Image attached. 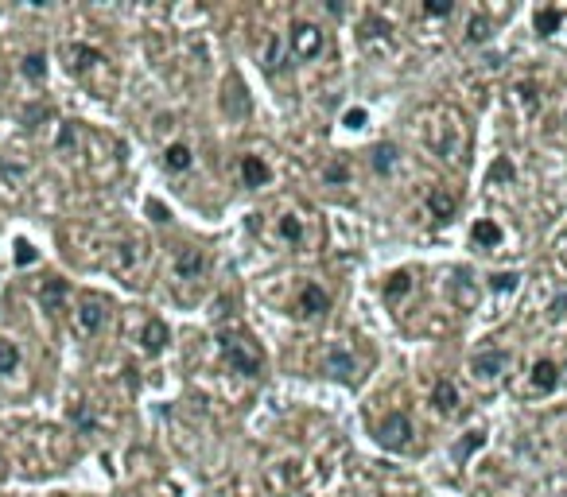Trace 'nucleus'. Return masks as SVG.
<instances>
[{"instance_id":"obj_6","label":"nucleus","mask_w":567,"mask_h":497,"mask_svg":"<svg viewBox=\"0 0 567 497\" xmlns=\"http://www.w3.org/2000/svg\"><path fill=\"white\" fill-rule=\"evenodd\" d=\"M206 272V257L199 249H179L175 253V276L179 280H199Z\"/></svg>"},{"instance_id":"obj_33","label":"nucleus","mask_w":567,"mask_h":497,"mask_svg":"<svg viewBox=\"0 0 567 497\" xmlns=\"http://www.w3.org/2000/svg\"><path fill=\"white\" fill-rule=\"evenodd\" d=\"M148 214H152V218H156V222H167V210H164V206H159V203H148Z\"/></svg>"},{"instance_id":"obj_9","label":"nucleus","mask_w":567,"mask_h":497,"mask_svg":"<svg viewBox=\"0 0 567 497\" xmlns=\"http://www.w3.org/2000/svg\"><path fill=\"white\" fill-rule=\"evenodd\" d=\"M241 179L245 186H265L272 179V171H268V163L260 156H241Z\"/></svg>"},{"instance_id":"obj_19","label":"nucleus","mask_w":567,"mask_h":497,"mask_svg":"<svg viewBox=\"0 0 567 497\" xmlns=\"http://www.w3.org/2000/svg\"><path fill=\"white\" fill-rule=\"evenodd\" d=\"M412 292V276L408 272H392L389 284H385V299H401V295Z\"/></svg>"},{"instance_id":"obj_21","label":"nucleus","mask_w":567,"mask_h":497,"mask_svg":"<svg viewBox=\"0 0 567 497\" xmlns=\"http://www.w3.org/2000/svg\"><path fill=\"white\" fill-rule=\"evenodd\" d=\"M24 74L32 78V82H43V78H47V55H27L24 59Z\"/></svg>"},{"instance_id":"obj_28","label":"nucleus","mask_w":567,"mask_h":497,"mask_svg":"<svg viewBox=\"0 0 567 497\" xmlns=\"http://www.w3.org/2000/svg\"><path fill=\"white\" fill-rule=\"evenodd\" d=\"M451 8H455L451 0H427V4H424L427 16H451Z\"/></svg>"},{"instance_id":"obj_18","label":"nucleus","mask_w":567,"mask_h":497,"mask_svg":"<svg viewBox=\"0 0 567 497\" xmlns=\"http://www.w3.org/2000/svg\"><path fill=\"white\" fill-rule=\"evenodd\" d=\"M284 67V39L280 35H268V43H265V70H280Z\"/></svg>"},{"instance_id":"obj_14","label":"nucleus","mask_w":567,"mask_h":497,"mask_svg":"<svg viewBox=\"0 0 567 497\" xmlns=\"http://www.w3.org/2000/svg\"><path fill=\"white\" fill-rule=\"evenodd\" d=\"M39 299H43V307H55L67 299V280H59V276H51V280H43V292H39Z\"/></svg>"},{"instance_id":"obj_27","label":"nucleus","mask_w":567,"mask_h":497,"mask_svg":"<svg viewBox=\"0 0 567 497\" xmlns=\"http://www.w3.org/2000/svg\"><path fill=\"white\" fill-rule=\"evenodd\" d=\"M35 257H39V253H35V245H27V241L16 245V264H20V268H24V264H35Z\"/></svg>"},{"instance_id":"obj_26","label":"nucleus","mask_w":567,"mask_h":497,"mask_svg":"<svg viewBox=\"0 0 567 497\" xmlns=\"http://www.w3.org/2000/svg\"><path fill=\"white\" fill-rule=\"evenodd\" d=\"M474 447H482V431H470V435L462 439L459 447H455V455H459V458H467L470 451H474Z\"/></svg>"},{"instance_id":"obj_30","label":"nucleus","mask_w":567,"mask_h":497,"mask_svg":"<svg viewBox=\"0 0 567 497\" xmlns=\"http://www.w3.org/2000/svg\"><path fill=\"white\" fill-rule=\"evenodd\" d=\"M490 179H513V168H509L505 160H498V163H493V171H490Z\"/></svg>"},{"instance_id":"obj_11","label":"nucleus","mask_w":567,"mask_h":497,"mask_svg":"<svg viewBox=\"0 0 567 497\" xmlns=\"http://www.w3.org/2000/svg\"><path fill=\"white\" fill-rule=\"evenodd\" d=\"M556 385H559V369H556V362L540 358V362L533 365V388H536V393H552Z\"/></svg>"},{"instance_id":"obj_10","label":"nucleus","mask_w":567,"mask_h":497,"mask_svg":"<svg viewBox=\"0 0 567 497\" xmlns=\"http://www.w3.org/2000/svg\"><path fill=\"white\" fill-rule=\"evenodd\" d=\"M323 369L331 377H354V354H346L342 346H334L331 354L323 358Z\"/></svg>"},{"instance_id":"obj_13","label":"nucleus","mask_w":567,"mask_h":497,"mask_svg":"<svg viewBox=\"0 0 567 497\" xmlns=\"http://www.w3.org/2000/svg\"><path fill=\"white\" fill-rule=\"evenodd\" d=\"M191 163H194V152L187 148V144H171V148L164 152V168L167 171H187Z\"/></svg>"},{"instance_id":"obj_8","label":"nucleus","mask_w":567,"mask_h":497,"mask_svg":"<svg viewBox=\"0 0 567 497\" xmlns=\"http://www.w3.org/2000/svg\"><path fill=\"white\" fill-rule=\"evenodd\" d=\"M101 322H105V307H101L98 299H86V304L78 307V330H82V334H98Z\"/></svg>"},{"instance_id":"obj_17","label":"nucleus","mask_w":567,"mask_h":497,"mask_svg":"<svg viewBox=\"0 0 567 497\" xmlns=\"http://www.w3.org/2000/svg\"><path fill=\"white\" fill-rule=\"evenodd\" d=\"M559 24H563V12H559V8H540V12H536V32H540V35H556Z\"/></svg>"},{"instance_id":"obj_4","label":"nucleus","mask_w":567,"mask_h":497,"mask_svg":"<svg viewBox=\"0 0 567 497\" xmlns=\"http://www.w3.org/2000/svg\"><path fill=\"white\" fill-rule=\"evenodd\" d=\"M505 369H509V354H505V350H486V354H478L474 362H470L474 381H498Z\"/></svg>"},{"instance_id":"obj_16","label":"nucleus","mask_w":567,"mask_h":497,"mask_svg":"<svg viewBox=\"0 0 567 497\" xmlns=\"http://www.w3.org/2000/svg\"><path fill=\"white\" fill-rule=\"evenodd\" d=\"M427 206H432L435 218H451V214L459 210V203H455L447 191H432V194H427Z\"/></svg>"},{"instance_id":"obj_1","label":"nucleus","mask_w":567,"mask_h":497,"mask_svg":"<svg viewBox=\"0 0 567 497\" xmlns=\"http://www.w3.org/2000/svg\"><path fill=\"white\" fill-rule=\"evenodd\" d=\"M222 354H225V362H229V369H234V373H245V377H257V373H260V354L245 342V338H229V334H225L222 338Z\"/></svg>"},{"instance_id":"obj_31","label":"nucleus","mask_w":567,"mask_h":497,"mask_svg":"<svg viewBox=\"0 0 567 497\" xmlns=\"http://www.w3.org/2000/svg\"><path fill=\"white\" fill-rule=\"evenodd\" d=\"M323 175L331 179V183H342V179H346V168H342V163H331V168H326Z\"/></svg>"},{"instance_id":"obj_3","label":"nucleus","mask_w":567,"mask_h":497,"mask_svg":"<svg viewBox=\"0 0 567 497\" xmlns=\"http://www.w3.org/2000/svg\"><path fill=\"white\" fill-rule=\"evenodd\" d=\"M408 435H412V423H408V416H401V412L385 416L381 428H377V439H381L385 451H404V447H408Z\"/></svg>"},{"instance_id":"obj_22","label":"nucleus","mask_w":567,"mask_h":497,"mask_svg":"<svg viewBox=\"0 0 567 497\" xmlns=\"http://www.w3.org/2000/svg\"><path fill=\"white\" fill-rule=\"evenodd\" d=\"M280 237H284V241H300V237H303V222L295 218V214H284V218H280Z\"/></svg>"},{"instance_id":"obj_5","label":"nucleus","mask_w":567,"mask_h":497,"mask_svg":"<svg viewBox=\"0 0 567 497\" xmlns=\"http://www.w3.org/2000/svg\"><path fill=\"white\" fill-rule=\"evenodd\" d=\"M326 307H331V299H326V292L323 287H315V284H307L300 292V299H295V311L303 315V319H315V315H323Z\"/></svg>"},{"instance_id":"obj_2","label":"nucleus","mask_w":567,"mask_h":497,"mask_svg":"<svg viewBox=\"0 0 567 497\" xmlns=\"http://www.w3.org/2000/svg\"><path fill=\"white\" fill-rule=\"evenodd\" d=\"M288 47H292V55H300V59H315V55H323V47H326L323 27L307 24V20L292 24V32H288Z\"/></svg>"},{"instance_id":"obj_12","label":"nucleus","mask_w":567,"mask_h":497,"mask_svg":"<svg viewBox=\"0 0 567 497\" xmlns=\"http://www.w3.org/2000/svg\"><path fill=\"white\" fill-rule=\"evenodd\" d=\"M470 237H474V245H482V249H498L501 245V229H498V222H490V218H478L474 229H470Z\"/></svg>"},{"instance_id":"obj_29","label":"nucleus","mask_w":567,"mask_h":497,"mask_svg":"<svg viewBox=\"0 0 567 497\" xmlns=\"http://www.w3.org/2000/svg\"><path fill=\"white\" fill-rule=\"evenodd\" d=\"M346 128H361V125H366V109H346Z\"/></svg>"},{"instance_id":"obj_32","label":"nucleus","mask_w":567,"mask_h":497,"mask_svg":"<svg viewBox=\"0 0 567 497\" xmlns=\"http://www.w3.org/2000/svg\"><path fill=\"white\" fill-rule=\"evenodd\" d=\"M59 148L67 152V148H74V128L70 125H62V132H59Z\"/></svg>"},{"instance_id":"obj_25","label":"nucleus","mask_w":567,"mask_h":497,"mask_svg":"<svg viewBox=\"0 0 567 497\" xmlns=\"http://www.w3.org/2000/svg\"><path fill=\"white\" fill-rule=\"evenodd\" d=\"M486 35H490V24H486L482 16H474V20H470V27H467V39L470 43H482Z\"/></svg>"},{"instance_id":"obj_7","label":"nucleus","mask_w":567,"mask_h":497,"mask_svg":"<svg viewBox=\"0 0 567 497\" xmlns=\"http://www.w3.org/2000/svg\"><path fill=\"white\" fill-rule=\"evenodd\" d=\"M432 404L439 408L443 416H455V412H459V388L451 385V381H435V388H432Z\"/></svg>"},{"instance_id":"obj_15","label":"nucleus","mask_w":567,"mask_h":497,"mask_svg":"<svg viewBox=\"0 0 567 497\" xmlns=\"http://www.w3.org/2000/svg\"><path fill=\"white\" fill-rule=\"evenodd\" d=\"M164 346H167V327L159 319H152L148 327H144V350H148V354H159Z\"/></svg>"},{"instance_id":"obj_23","label":"nucleus","mask_w":567,"mask_h":497,"mask_svg":"<svg viewBox=\"0 0 567 497\" xmlns=\"http://www.w3.org/2000/svg\"><path fill=\"white\" fill-rule=\"evenodd\" d=\"M20 365V350L12 342H0V373H12Z\"/></svg>"},{"instance_id":"obj_24","label":"nucleus","mask_w":567,"mask_h":497,"mask_svg":"<svg viewBox=\"0 0 567 497\" xmlns=\"http://www.w3.org/2000/svg\"><path fill=\"white\" fill-rule=\"evenodd\" d=\"M517 284H521L517 272H493V276H490V287H493V292H513Z\"/></svg>"},{"instance_id":"obj_20","label":"nucleus","mask_w":567,"mask_h":497,"mask_svg":"<svg viewBox=\"0 0 567 497\" xmlns=\"http://www.w3.org/2000/svg\"><path fill=\"white\" fill-rule=\"evenodd\" d=\"M373 168L381 171V175L396 168V144H381V148H373Z\"/></svg>"}]
</instances>
